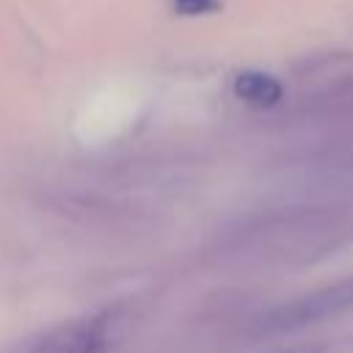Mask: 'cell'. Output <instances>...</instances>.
<instances>
[{
	"label": "cell",
	"instance_id": "obj_3",
	"mask_svg": "<svg viewBox=\"0 0 353 353\" xmlns=\"http://www.w3.org/2000/svg\"><path fill=\"white\" fill-rule=\"evenodd\" d=\"M221 0H174V6L182 11V14H210L218 8Z\"/></svg>",
	"mask_w": 353,
	"mask_h": 353
},
{
	"label": "cell",
	"instance_id": "obj_1",
	"mask_svg": "<svg viewBox=\"0 0 353 353\" xmlns=\"http://www.w3.org/2000/svg\"><path fill=\"white\" fill-rule=\"evenodd\" d=\"M108 342L105 317H80L39 331L17 347V353H99Z\"/></svg>",
	"mask_w": 353,
	"mask_h": 353
},
{
	"label": "cell",
	"instance_id": "obj_2",
	"mask_svg": "<svg viewBox=\"0 0 353 353\" xmlns=\"http://www.w3.org/2000/svg\"><path fill=\"white\" fill-rule=\"evenodd\" d=\"M232 91H234V97H237L240 102H245V105H251V108H262V110L279 105L281 97H284L281 83H279L273 74L259 72V69H245V72H240V74L234 77V83H232Z\"/></svg>",
	"mask_w": 353,
	"mask_h": 353
}]
</instances>
